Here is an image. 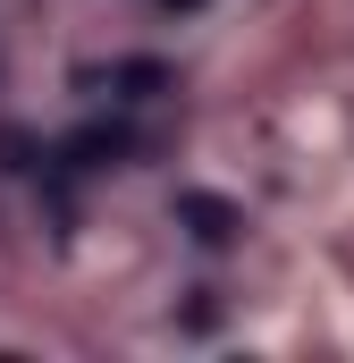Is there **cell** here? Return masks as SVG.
<instances>
[{
    "mask_svg": "<svg viewBox=\"0 0 354 363\" xmlns=\"http://www.w3.org/2000/svg\"><path fill=\"white\" fill-rule=\"evenodd\" d=\"M85 85H127V101H144V93H169V68L161 60H118V68H101Z\"/></svg>",
    "mask_w": 354,
    "mask_h": 363,
    "instance_id": "obj_3",
    "label": "cell"
},
{
    "mask_svg": "<svg viewBox=\"0 0 354 363\" xmlns=\"http://www.w3.org/2000/svg\"><path fill=\"white\" fill-rule=\"evenodd\" d=\"M127 152H135V135H127V127H85V135H68V144H59V161H68V169H101V161H127Z\"/></svg>",
    "mask_w": 354,
    "mask_h": 363,
    "instance_id": "obj_1",
    "label": "cell"
},
{
    "mask_svg": "<svg viewBox=\"0 0 354 363\" xmlns=\"http://www.w3.org/2000/svg\"><path fill=\"white\" fill-rule=\"evenodd\" d=\"M177 9H202V0H177Z\"/></svg>",
    "mask_w": 354,
    "mask_h": 363,
    "instance_id": "obj_4",
    "label": "cell"
},
{
    "mask_svg": "<svg viewBox=\"0 0 354 363\" xmlns=\"http://www.w3.org/2000/svg\"><path fill=\"white\" fill-rule=\"evenodd\" d=\"M177 211L194 220V237H202V245H228V237L245 228V220H236V211H228L219 194H177Z\"/></svg>",
    "mask_w": 354,
    "mask_h": 363,
    "instance_id": "obj_2",
    "label": "cell"
}]
</instances>
